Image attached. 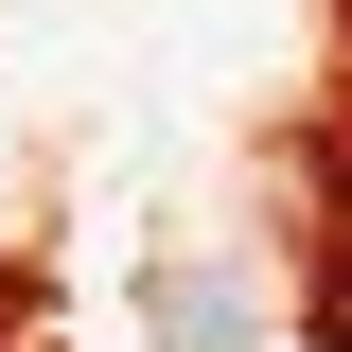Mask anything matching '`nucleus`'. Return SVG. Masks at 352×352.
Segmentation results:
<instances>
[{
    "label": "nucleus",
    "instance_id": "f257e3e1",
    "mask_svg": "<svg viewBox=\"0 0 352 352\" xmlns=\"http://www.w3.org/2000/svg\"><path fill=\"white\" fill-rule=\"evenodd\" d=\"M159 317L176 352H247V264H159Z\"/></svg>",
    "mask_w": 352,
    "mask_h": 352
}]
</instances>
